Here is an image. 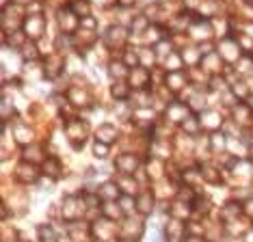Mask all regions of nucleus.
Segmentation results:
<instances>
[{"mask_svg": "<svg viewBox=\"0 0 253 242\" xmlns=\"http://www.w3.org/2000/svg\"><path fill=\"white\" fill-rule=\"evenodd\" d=\"M113 190H115V184H104V195L106 197H115Z\"/></svg>", "mask_w": 253, "mask_h": 242, "instance_id": "1", "label": "nucleus"}, {"mask_svg": "<svg viewBox=\"0 0 253 242\" xmlns=\"http://www.w3.org/2000/svg\"><path fill=\"white\" fill-rule=\"evenodd\" d=\"M95 154H97V156H104V154H106V147H100V145H95Z\"/></svg>", "mask_w": 253, "mask_h": 242, "instance_id": "2", "label": "nucleus"}]
</instances>
